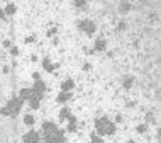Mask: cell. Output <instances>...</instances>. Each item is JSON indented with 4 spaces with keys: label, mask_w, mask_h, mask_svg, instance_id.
<instances>
[{
    "label": "cell",
    "mask_w": 161,
    "mask_h": 143,
    "mask_svg": "<svg viewBox=\"0 0 161 143\" xmlns=\"http://www.w3.org/2000/svg\"><path fill=\"white\" fill-rule=\"evenodd\" d=\"M95 126H97L99 135H114V133H115V124L110 123L107 118L97 119V121H95Z\"/></svg>",
    "instance_id": "1"
},
{
    "label": "cell",
    "mask_w": 161,
    "mask_h": 143,
    "mask_svg": "<svg viewBox=\"0 0 161 143\" xmlns=\"http://www.w3.org/2000/svg\"><path fill=\"white\" fill-rule=\"evenodd\" d=\"M22 99H12L9 101V104L5 106V107H2V114H5V116H15L17 112L20 111V107H22Z\"/></svg>",
    "instance_id": "2"
},
{
    "label": "cell",
    "mask_w": 161,
    "mask_h": 143,
    "mask_svg": "<svg viewBox=\"0 0 161 143\" xmlns=\"http://www.w3.org/2000/svg\"><path fill=\"white\" fill-rule=\"evenodd\" d=\"M42 136H44V142L46 143H61L63 142V133H61L60 130L46 133V135H42Z\"/></svg>",
    "instance_id": "3"
},
{
    "label": "cell",
    "mask_w": 161,
    "mask_h": 143,
    "mask_svg": "<svg viewBox=\"0 0 161 143\" xmlns=\"http://www.w3.org/2000/svg\"><path fill=\"white\" fill-rule=\"evenodd\" d=\"M80 27L85 31L87 34H93V32H95V24H93L92 20H83V22H80Z\"/></svg>",
    "instance_id": "4"
},
{
    "label": "cell",
    "mask_w": 161,
    "mask_h": 143,
    "mask_svg": "<svg viewBox=\"0 0 161 143\" xmlns=\"http://www.w3.org/2000/svg\"><path fill=\"white\" fill-rule=\"evenodd\" d=\"M24 143H39V135L36 131H29L24 135Z\"/></svg>",
    "instance_id": "5"
},
{
    "label": "cell",
    "mask_w": 161,
    "mask_h": 143,
    "mask_svg": "<svg viewBox=\"0 0 161 143\" xmlns=\"http://www.w3.org/2000/svg\"><path fill=\"white\" fill-rule=\"evenodd\" d=\"M44 89H46V85H44L41 80H36V85H34V89H32V94H36V95L42 97V92H44Z\"/></svg>",
    "instance_id": "6"
},
{
    "label": "cell",
    "mask_w": 161,
    "mask_h": 143,
    "mask_svg": "<svg viewBox=\"0 0 161 143\" xmlns=\"http://www.w3.org/2000/svg\"><path fill=\"white\" fill-rule=\"evenodd\" d=\"M56 130H58V128H56V124H53V123H44V124H42V135L56 131Z\"/></svg>",
    "instance_id": "7"
},
{
    "label": "cell",
    "mask_w": 161,
    "mask_h": 143,
    "mask_svg": "<svg viewBox=\"0 0 161 143\" xmlns=\"http://www.w3.org/2000/svg\"><path fill=\"white\" fill-rule=\"evenodd\" d=\"M39 102H41V97L39 95H36V94H32V97L29 99V104L32 109H37L39 107Z\"/></svg>",
    "instance_id": "8"
},
{
    "label": "cell",
    "mask_w": 161,
    "mask_h": 143,
    "mask_svg": "<svg viewBox=\"0 0 161 143\" xmlns=\"http://www.w3.org/2000/svg\"><path fill=\"white\" fill-rule=\"evenodd\" d=\"M31 97H32V89H22V90H20L19 99H22V101H29Z\"/></svg>",
    "instance_id": "9"
},
{
    "label": "cell",
    "mask_w": 161,
    "mask_h": 143,
    "mask_svg": "<svg viewBox=\"0 0 161 143\" xmlns=\"http://www.w3.org/2000/svg\"><path fill=\"white\" fill-rule=\"evenodd\" d=\"M75 87V83H73V80H65L63 82V85H61V89H63V92H70L71 89Z\"/></svg>",
    "instance_id": "10"
},
{
    "label": "cell",
    "mask_w": 161,
    "mask_h": 143,
    "mask_svg": "<svg viewBox=\"0 0 161 143\" xmlns=\"http://www.w3.org/2000/svg\"><path fill=\"white\" fill-rule=\"evenodd\" d=\"M105 46H107V43H105L103 39H97V41H95V50H97V51H103V50H105Z\"/></svg>",
    "instance_id": "11"
},
{
    "label": "cell",
    "mask_w": 161,
    "mask_h": 143,
    "mask_svg": "<svg viewBox=\"0 0 161 143\" xmlns=\"http://www.w3.org/2000/svg\"><path fill=\"white\" fill-rule=\"evenodd\" d=\"M15 10H17V7H15L14 4H7V5H5V9H3V12H5V14H9V15H12V14H15Z\"/></svg>",
    "instance_id": "12"
},
{
    "label": "cell",
    "mask_w": 161,
    "mask_h": 143,
    "mask_svg": "<svg viewBox=\"0 0 161 143\" xmlns=\"http://www.w3.org/2000/svg\"><path fill=\"white\" fill-rule=\"evenodd\" d=\"M70 97H71L70 92H61L58 95V102H66V101H70Z\"/></svg>",
    "instance_id": "13"
},
{
    "label": "cell",
    "mask_w": 161,
    "mask_h": 143,
    "mask_svg": "<svg viewBox=\"0 0 161 143\" xmlns=\"http://www.w3.org/2000/svg\"><path fill=\"white\" fill-rule=\"evenodd\" d=\"M131 9H132V5L129 2H122L121 5H119V10H121V12H129Z\"/></svg>",
    "instance_id": "14"
},
{
    "label": "cell",
    "mask_w": 161,
    "mask_h": 143,
    "mask_svg": "<svg viewBox=\"0 0 161 143\" xmlns=\"http://www.w3.org/2000/svg\"><path fill=\"white\" fill-rule=\"evenodd\" d=\"M132 82H134V79H132V77H126V80H124V87H126V89H131Z\"/></svg>",
    "instance_id": "15"
},
{
    "label": "cell",
    "mask_w": 161,
    "mask_h": 143,
    "mask_svg": "<svg viewBox=\"0 0 161 143\" xmlns=\"http://www.w3.org/2000/svg\"><path fill=\"white\" fill-rule=\"evenodd\" d=\"M24 123H26L27 126H31V124H34V116H31V114H27V116L24 118Z\"/></svg>",
    "instance_id": "16"
},
{
    "label": "cell",
    "mask_w": 161,
    "mask_h": 143,
    "mask_svg": "<svg viewBox=\"0 0 161 143\" xmlns=\"http://www.w3.org/2000/svg\"><path fill=\"white\" fill-rule=\"evenodd\" d=\"M92 143H103V142H102L100 136H97V135H92Z\"/></svg>",
    "instance_id": "17"
},
{
    "label": "cell",
    "mask_w": 161,
    "mask_h": 143,
    "mask_svg": "<svg viewBox=\"0 0 161 143\" xmlns=\"http://www.w3.org/2000/svg\"><path fill=\"white\" fill-rule=\"evenodd\" d=\"M68 114H70V111H68V109H63V111H61V114H60V118H61V119H66V116H68Z\"/></svg>",
    "instance_id": "18"
},
{
    "label": "cell",
    "mask_w": 161,
    "mask_h": 143,
    "mask_svg": "<svg viewBox=\"0 0 161 143\" xmlns=\"http://www.w3.org/2000/svg\"><path fill=\"white\" fill-rule=\"evenodd\" d=\"M146 121H148V123H154V116H153L151 112H148V114H146Z\"/></svg>",
    "instance_id": "19"
},
{
    "label": "cell",
    "mask_w": 161,
    "mask_h": 143,
    "mask_svg": "<svg viewBox=\"0 0 161 143\" xmlns=\"http://www.w3.org/2000/svg\"><path fill=\"white\" fill-rule=\"evenodd\" d=\"M146 130H148V126H146V124H141V126H137V133H146Z\"/></svg>",
    "instance_id": "20"
},
{
    "label": "cell",
    "mask_w": 161,
    "mask_h": 143,
    "mask_svg": "<svg viewBox=\"0 0 161 143\" xmlns=\"http://www.w3.org/2000/svg\"><path fill=\"white\" fill-rule=\"evenodd\" d=\"M75 5H76V7H85V0H76Z\"/></svg>",
    "instance_id": "21"
},
{
    "label": "cell",
    "mask_w": 161,
    "mask_h": 143,
    "mask_svg": "<svg viewBox=\"0 0 161 143\" xmlns=\"http://www.w3.org/2000/svg\"><path fill=\"white\" fill-rule=\"evenodd\" d=\"M10 55H14V56H17V55H19V50H17V48L14 46V48L10 50Z\"/></svg>",
    "instance_id": "22"
},
{
    "label": "cell",
    "mask_w": 161,
    "mask_h": 143,
    "mask_svg": "<svg viewBox=\"0 0 161 143\" xmlns=\"http://www.w3.org/2000/svg\"><path fill=\"white\" fill-rule=\"evenodd\" d=\"M126 26H127L126 22H119V26H117V29H119V31H122V29H126Z\"/></svg>",
    "instance_id": "23"
},
{
    "label": "cell",
    "mask_w": 161,
    "mask_h": 143,
    "mask_svg": "<svg viewBox=\"0 0 161 143\" xmlns=\"http://www.w3.org/2000/svg\"><path fill=\"white\" fill-rule=\"evenodd\" d=\"M34 41V36H29V38H26V43H32Z\"/></svg>",
    "instance_id": "24"
},
{
    "label": "cell",
    "mask_w": 161,
    "mask_h": 143,
    "mask_svg": "<svg viewBox=\"0 0 161 143\" xmlns=\"http://www.w3.org/2000/svg\"><path fill=\"white\" fill-rule=\"evenodd\" d=\"M3 15H5V12H3V9H0V19H3Z\"/></svg>",
    "instance_id": "25"
},
{
    "label": "cell",
    "mask_w": 161,
    "mask_h": 143,
    "mask_svg": "<svg viewBox=\"0 0 161 143\" xmlns=\"http://www.w3.org/2000/svg\"><path fill=\"white\" fill-rule=\"evenodd\" d=\"M127 143H136V142H134V140H129V142H127Z\"/></svg>",
    "instance_id": "26"
}]
</instances>
